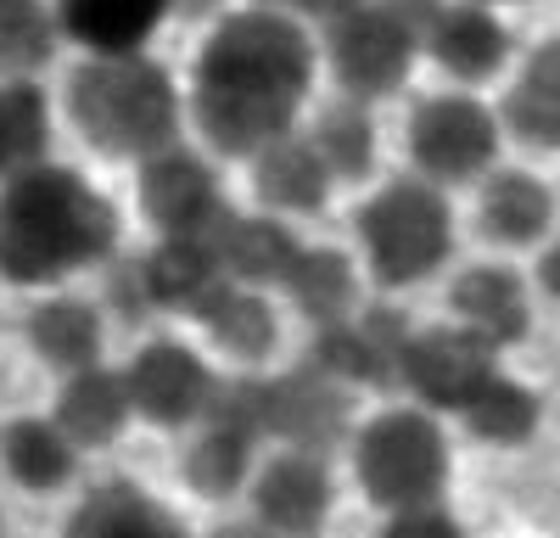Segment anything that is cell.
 Listing matches in <instances>:
<instances>
[{"mask_svg": "<svg viewBox=\"0 0 560 538\" xmlns=\"http://www.w3.org/2000/svg\"><path fill=\"white\" fill-rule=\"evenodd\" d=\"M253 432L242 426H224V421H208V432L191 443V455H185V482L208 500H224V493H236L253 471Z\"/></svg>", "mask_w": 560, "mask_h": 538, "instance_id": "cell-29", "label": "cell"}, {"mask_svg": "<svg viewBox=\"0 0 560 538\" xmlns=\"http://www.w3.org/2000/svg\"><path fill=\"white\" fill-rule=\"evenodd\" d=\"M174 516L135 482H107L68 516V533H168Z\"/></svg>", "mask_w": 560, "mask_h": 538, "instance_id": "cell-30", "label": "cell"}, {"mask_svg": "<svg viewBox=\"0 0 560 538\" xmlns=\"http://www.w3.org/2000/svg\"><path fill=\"white\" fill-rule=\"evenodd\" d=\"M342 382L331 371H287L264 382V432L298 448H325L342 432Z\"/></svg>", "mask_w": 560, "mask_h": 538, "instance_id": "cell-14", "label": "cell"}, {"mask_svg": "<svg viewBox=\"0 0 560 538\" xmlns=\"http://www.w3.org/2000/svg\"><path fill=\"white\" fill-rule=\"evenodd\" d=\"M28 342L45 365L57 371H84L102 359V320L90 303H73V297H51L28 314Z\"/></svg>", "mask_w": 560, "mask_h": 538, "instance_id": "cell-24", "label": "cell"}, {"mask_svg": "<svg viewBox=\"0 0 560 538\" xmlns=\"http://www.w3.org/2000/svg\"><path fill=\"white\" fill-rule=\"evenodd\" d=\"M129 416H135L129 376L102 371V365L68 371V387H62V398H57V421H62V432H68L79 448L113 443V437L124 432V421H129Z\"/></svg>", "mask_w": 560, "mask_h": 538, "instance_id": "cell-21", "label": "cell"}, {"mask_svg": "<svg viewBox=\"0 0 560 538\" xmlns=\"http://www.w3.org/2000/svg\"><path fill=\"white\" fill-rule=\"evenodd\" d=\"M420 45H427L432 62L448 79H459V84L493 79L504 68V57H510V34L488 12V0H454V7H438V17L427 23Z\"/></svg>", "mask_w": 560, "mask_h": 538, "instance_id": "cell-13", "label": "cell"}, {"mask_svg": "<svg viewBox=\"0 0 560 538\" xmlns=\"http://www.w3.org/2000/svg\"><path fill=\"white\" fill-rule=\"evenodd\" d=\"M280 286L314 326H331L342 314H353V264L337 247H303Z\"/></svg>", "mask_w": 560, "mask_h": 538, "instance_id": "cell-25", "label": "cell"}, {"mask_svg": "<svg viewBox=\"0 0 560 538\" xmlns=\"http://www.w3.org/2000/svg\"><path fill=\"white\" fill-rule=\"evenodd\" d=\"M219 382L202 359L185 342H147L129 365V398L135 416H147L152 426H191L208 416Z\"/></svg>", "mask_w": 560, "mask_h": 538, "instance_id": "cell-10", "label": "cell"}, {"mask_svg": "<svg viewBox=\"0 0 560 538\" xmlns=\"http://www.w3.org/2000/svg\"><path fill=\"white\" fill-rule=\"evenodd\" d=\"M459 416H465V426H471V437H482V443H527L533 432H538V393L533 387H522V382H510V376H488L471 398L459 404Z\"/></svg>", "mask_w": 560, "mask_h": 538, "instance_id": "cell-26", "label": "cell"}, {"mask_svg": "<svg viewBox=\"0 0 560 538\" xmlns=\"http://www.w3.org/2000/svg\"><path fill=\"white\" fill-rule=\"evenodd\" d=\"M353 477L376 511H404L420 500H443L448 437L427 410H382L364 421L353 443Z\"/></svg>", "mask_w": 560, "mask_h": 538, "instance_id": "cell-5", "label": "cell"}, {"mask_svg": "<svg viewBox=\"0 0 560 538\" xmlns=\"http://www.w3.org/2000/svg\"><path fill=\"white\" fill-rule=\"evenodd\" d=\"M247 163H253L258 202H269L275 213H319L331 186H337V174L319 157L314 134H298V129L275 134V141L264 152H253Z\"/></svg>", "mask_w": 560, "mask_h": 538, "instance_id": "cell-15", "label": "cell"}, {"mask_svg": "<svg viewBox=\"0 0 560 538\" xmlns=\"http://www.w3.org/2000/svg\"><path fill=\"white\" fill-rule=\"evenodd\" d=\"M314 147H319L325 163H331L337 179H364L370 168H376V129H370L364 102H353V96L337 102L314 124Z\"/></svg>", "mask_w": 560, "mask_h": 538, "instance_id": "cell-31", "label": "cell"}, {"mask_svg": "<svg viewBox=\"0 0 560 538\" xmlns=\"http://www.w3.org/2000/svg\"><path fill=\"white\" fill-rule=\"evenodd\" d=\"M219 253H224V269L236 281L280 286V281H287V269H292V258L303 253V242L280 219H242V213H230L224 231H219Z\"/></svg>", "mask_w": 560, "mask_h": 538, "instance_id": "cell-23", "label": "cell"}, {"mask_svg": "<svg viewBox=\"0 0 560 538\" xmlns=\"http://www.w3.org/2000/svg\"><path fill=\"white\" fill-rule=\"evenodd\" d=\"M197 320L208 326L213 348L230 353V359H242V365H258V359H269L275 342H280V320H275V308L264 303V286H247V281L213 286L197 303Z\"/></svg>", "mask_w": 560, "mask_h": 538, "instance_id": "cell-18", "label": "cell"}, {"mask_svg": "<svg viewBox=\"0 0 560 538\" xmlns=\"http://www.w3.org/2000/svg\"><path fill=\"white\" fill-rule=\"evenodd\" d=\"M387 533H459V522L443 511V500H420V505L387 511Z\"/></svg>", "mask_w": 560, "mask_h": 538, "instance_id": "cell-33", "label": "cell"}, {"mask_svg": "<svg viewBox=\"0 0 560 538\" xmlns=\"http://www.w3.org/2000/svg\"><path fill=\"white\" fill-rule=\"evenodd\" d=\"M409 157L438 186L482 179L499 157V118L477 96H427L409 113Z\"/></svg>", "mask_w": 560, "mask_h": 538, "instance_id": "cell-7", "label": "cell"}, {"mask_svg": "<svg viewBox=\"0 0 560 538\" xmlns=\"http://www.w3.org/2000/svg\"><path fill=\"white\" fill-rule=\"evenodd\" d=\"M538 286L549 292V297H560V236L544 247V258H538Z\"/></svg>", "mask_w": 560, "mask_h": 538, "instance_id": "cell-34", "label": "cell"}, {"mask_svg": "<svg viewBox=\"0 0 560 538\" xmlns=\"http://www.w3.org/2000/svg\"><path fill=\"white\" fill-rule=\"evenodd\" d=\"M314 84V39L292 12H230L197 51L191 113L219 157H253L298 124Z\"/></svg>", "mask_w": 560, "mask_h": 538, "instance_id": "cell-1", "label": "cell"}, {"mask_svg": "<svg viewBox=\"0 0 560 538\" xmlns=\"http://www.w3.org/2000/svg\"><path fill=\"white\" fill-rule=\"evenodd\" d=\"M45 134H51V113L45 96L28 79L0 84V179H12L45 157Z\"/></svg>", "mask_w": 560, "mask_h": 538, "instance_id": "cell-28", "label": "cell"}, {"mask_svg": "<svg viewBox=\"0 0 560 538\" xmlns=\"http://www.w3.org/2000/svg\"><path fill=\"white\" fill-rule=\"evenodd\" d=\"M359 242L364 264L382 286H415L448 258L454 247V208L438 179L409 174L387 179V186L359 208Z\"/></svg>", "mask_w": 560, "mask_h": 538, "instance_id": "cell-4", "label": "cell"}, {"mask_svg": "<svg viewBox=\"0 0 560 538\" xmlns=\"http://www.w3.org/2000/svg\"><path fill=\"white\" fill-rule=\"evenodd\" d=\"M448 308H454V320L477 326V331L493 337L499 348L522 342V337L533 331L527 286H522L516 269H504V264H477V269H465V276L454 281V292H448Z\"/></svg>", "mask_w": 560, "mask_h": 538, "instance_id": "cell-17", "label": "cell"}, {"mask_svg": "<svg viewBox=\"0 0 560 538\" xmlns=\"http://www.w3.org/2000/svg\"><path fill=\"white\" fill-rule=\"evenodd\" d=\"M68 113L79 134L107 157H152L174 147L179 129V96L158 62L140 51L90 57L68 79Z\"/></svg>", "mask_w": 560, "mask_h": 538, "instance_id": "cell-3", "label": "cell"}, {"mask_svg": "<svg viewBox=\"0 0 560 538\" xmlns=\"http://www.w3.org/2000/svg\"><path fill=\"white\" fill-rule=\"evenodd\" d=\"M493 371H499V342L465 320L409 331L404 359H398V382L432 410H459Z\"/></svg>", "mask_w": 560, "mask_h": 538, "instance_id": "cell-8", "label": "cell"}, {"mask_svg": "<svg viewBox=\"0 0 560 538\" xmlns=\"http://www.w3.org/2000/svg\"><path fill=\"white\" fill-rule=\"evenodd\" d=\"M253 511L275 533H314L331 516V471L319 448H287L253 477Z\"/></svg>", "mask_w": 560, "mask_h": 538, "instance_id": "cell-12", "label": "cell"}, {"mask_svg": "<svg viewBox=\"0 0 560 538\" xmlns=\"http://www.w3.org/2000/svg\"><path fill=\"white\" fill-rule=\"evenodd\" d=\"M168 0H57V23L68 39H79L90 57L140 51L163 23Z\"/></svg>", "mask_w": 560, "mask_h": 538, "instance_id": "cell-20", "label": "cell"}, {"mask_svg": "<svg viewBox=\"0 0 560 538\" xmlns=\"http://www.w3.org/2000/svg\"><path fill=\"white\" fill-rule=\"evenodd\" d=\"M118 213L102 191L57 163H34L0 191V276L12 286H51L73 269L107 258Z\"/></svg>", "mask_w": 560, "mask_h": 538, "instance_id": "cell-2", "label": "cell"}, {"mask_svg": "<svg viewBox=\"0 0 560 538\" xmlns=\"http://www.w3.org/2000/svg\"><path fill=\"white\" fill-rule=\"evenodd\" d=\"M477 219H482V236H493L499 247H527V242L549 236L555 191L527 168H499V174L482 179Z\"/></svg>", "mask_w": 560, "mask_h": 538, "instance_id": "cell-19", "label": "cell"}, {"mask_svg": "<svg viewBox=\"0 0 560 538\" xmlns=\"http://www.w3.org/2000/svg\"><path fill=\"white\" fill-rule=\"evenodd\" d=\"M409 326L398 320V308H364L342 314V320L319 326L314 337V365L331 371L342 387H387L398 376Z\"/></svg>", "mask_w": 560, "mask_h": 538, "instance_id": "cell-11", "label": "cell"}, {"mask_svg": "<svg viewBox=\"0 0 560 538\" xmlns=\"http://www.w3.org/2000/svg\"><path fill=\"white\" fill-rule=\"evenodd\" d=\"M504 124L527 147H560V39H544L504 96Z\"/></svg>", "mask_w": 560, "mask_h": 538, "instance_id": "cell-22", "label": "cell"}, {"mask_svg": "<svg viewBox=\"0 0 560 538\" xmlns=\"http://www.w3.org/2000/svg\"><path fill=\"white\" fill-rule=\"evenodd\" d=\"M420 51V28L409 17H398L387 0H359L353 12L325 23V62H331L342 96L353 102H376L387 90H398L415 68Z\"/></svg>", "mask_w": 560, "mask_h": 538, "instance_id": "cell-6", "label": "cell"}, {"mask_svg": "<svg viewBox=\"0 0 560 538\" xmlns=\"http://www.w3.org/2000/svg\"><path fill=\"white\" fill-rule=\"evenodd\" d=\"M140 213H147L163 236L224 231V219H230L213 168L197 152H179V147L140 157Z\"/></svg>", "mask_w": 560, "mask_h": 538, "instance_id": "cell-9", "label": "cell"}, {"mask_svg": "<svg viewBox=\"0 0 560 538\" xmlns=\"http://www.w3.org/2000/svg\"><path fill=\"white\" fill-rule=\"evenodd\" d=\"M224 281H236L224 269V253H219V231H179V236H163L152 247V258L140 264V286H147L152 303L163 308H191L224 286Z\"/></svg>", "mask_w": 560, "mask_h": 538, "instance_id": "cell-16", "label": "cell"}, {"mask_svg": "<svg viewBox=\"0 0 560 538\" xmlns=\"http://www.w3.org/2000/svg\"><path fill=\"white\" fill-rule=\"evenodd\" d=\"M51 57V17L39 0H0V79H23Z\"/></svg>", "mask_w": 560, "mask_h": 538, "instance_id": "cell-32", "label": "cell"}, {"mask_svg": "<svg viewBox=\"0 0 560 538\" xmlns=\"http://www.w3.org/2000/svg\"><path fill=\"white\" fill-rule=\"evenodd\" d=\"M0 455H7V471L34 493L62 488L73 477V437L62 432V421H12L0 437Z\"/></svg>", "mask_w": 560, "mask_h": 538, "instance_id": "cell-27", "label": "cell"}]
</instances>
